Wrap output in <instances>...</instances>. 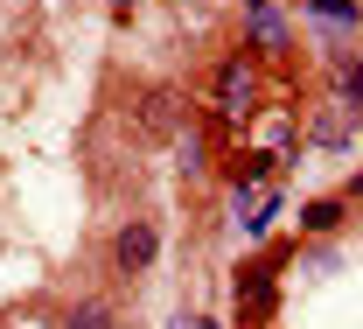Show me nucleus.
<instances>
[{
  "label": "nucleus",
  "mask_w": 363,
  "mask_h": 329,
  "mask_svg": "<svg viewBox=\"0 0 363 329\" xmlns=\"http://www.w3.org/2000/svg\"><path fill=\"white\" fill-rule=\"evenodd\" d=\"M154 252H161V238H154V225H126V232L112 238V266H119L126 281L154 266Z\"/></svg>",
  "instance_id": "nucleus-1"
},
{
  "label": "nucleus",
  "mask_w": 363,
  "mask_h": 329,
  "mask_svg": "<svg viewBox=\"0 0 363 329\" xmlns=\"http://www.w3.org/2000/svg\"><path fill=\"white\" fill-rule=\"evenodd\" d=\"M217 92H224V105H230V112H252V63H245V56H238V63H224Z\"/></svg>",
  "instance_id": "nucleus-2"
},
{
  "label": "nucleus",
  "mask_w": 363,
  "mask_h": 329,
  "mask_svg": "<svg viewBox=\"0 0 363 329\" xmlns=\"http://www.w3.org/2000/svg\"><path fill=\"white\" fill-rule=\"evenodd\" d=\"M140 119H147V134H175V126H182V105H175V92H147Z\"/></svg>",
  "instance_id": "nucleus-3"
},
{
  "label": "nucleus",
  "mask_w": 363,
  "mask_h": 329,
  "mask_svg": "<svg viewBox=\"0 0 363 329\" xmlns=\"http://www.w3.org/2000/svg\"><path fill=\"white\" fill-rule=\"evenodd\" d=\"M70 329H119V308L112 301H77L70 308Z\"/></svg>",
  "instance_id": "nucleus-4"
},
{
  "label": "nucleus",
  "mask_w": 363,
  "mask_h": 329,
  "mask_svg": "<svg viewBox=\"0 0 363 329\" xmlns=\"http://www.w3.org/2000/svg\"><path fill=\"white\" fill-rule=\"evenodd\" d=\"M279 43H286V21H279L272 7H259V14H252V49H279Z\"/></svg>",
  "instance_id": "nucleus-5"
},
{
  "label": "nucleus",
  "mask_w": 363,
  "mask_h": 329,
  "mask_svg": "<svg viewBox=\"0 0 363 329\" xmlns=\"http://www.w3.org/2000/svg\"><path fill=\"white\" fill-rule=\"evenodd\" d=\"M335 217H342V203H335V196H321V203H308V232H328Z\"/></svg>",
  "instance_id": "nucleus-6"
},
{
  "label": "nucleus",
  "mask_w": 363,
  "mask_h": 329,
  "mask_svg": "<svg viewBox=\"0 0 363 329\" xmlns=\"http://www.w3.org/2000/svg\"><path fill=\"white\" fill-rule=\"evenodd\" d=\"M266 294H272V274H266V266L245 274V308H266Z\"/></svg>",
  "instance_id": "nucleus-7"
},
{
  "label": "nucleus",
  "mask_w": 363,
  "mask_h": 329,
  "mask_svg": "<svg viewBox=\"0 0 363 329\" xmlns=\"http://www.w3.org/2000/svg\"><path fill=\"white\" fill-rule=\"evenodd\" d=\"M342 105H350V112L363 105V63H342Z\"/></svg>",
  "instance_id": "nucleus-8"
},
{
  "label": "nucleus",
  "mask_w": 363,
  "mask_h": 329,
  "mask_svg": "<svg viewBox=\"0 0 363 329\" xmlns=\"http://www.w3.org/2000/svg\"><path fill=\"white\" fill-rule=\"evenodd\" d=\"M315 14H335V21H357V0H315Z\"/></svg>",
  "instance_id": "nucleus-9"
},
{
  "label": "nucleus",
  "mask_w": 363,
  "mask_h": 329,
  "mask_svg": "<svg viewBox=\"0 0 363 329\" xmlns=\"http://www.w3.org/2000/svg\"><path fill=\"white\" fill-rule=\"evenodd\" d=\"M168 329H224V323H210V315H175Z\"/></svg>",
  "instance_id": "nucleus-10"
},
{
  "label": "nucleus",
  "mask_w": 363,
  "mask_h": 329,
  "mask_svg": "<svg viewBox=\"0 0 363 329\" xmlns=\"http://www.w3.org/2000/svg\"><path fill=\"white\" fill-rule=\"evenodd\" d=\"M259 7H266V0H252V14H259Z\"/></svg>",
  "instance_id": "nucleus-11"
},
{
  "label": "nucleus",
  "mask_w": 363,
  "mask_h": 329,
  "mask_svg": "<svg viewBox=\"0 0 363 329\" xmlns=\"http://www.w3.org/2000/svg\"><path fill=\"white\" fill-rule=\"evenodd\" d=\"M112 7H133V0H112Z\"/></svg>",
  "instance_id": "nucleus-12"
}]
</instances>
